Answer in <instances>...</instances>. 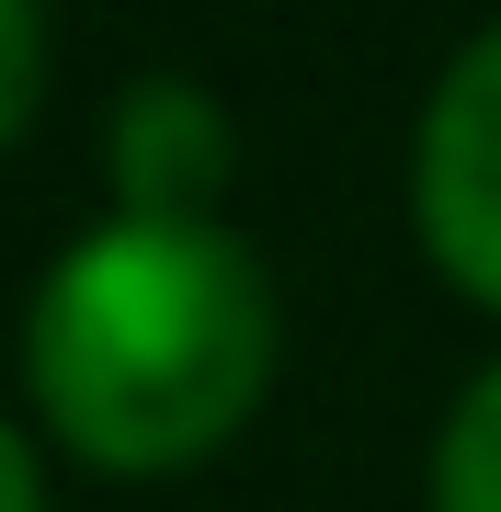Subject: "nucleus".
Instances as JSON below:
<instances>
[{
    "instance_id": "obj_1",
    "label": "nucleus",
    "mask_w": 501,
    "mask_h": 512,
    "mask_svg": "<svg viewBox=\"0 0 501 512\" xmlns=\"http://www.w3.org/2000/svg\"><path fill=\"white\" fill-rule=\"evenodd\" d=\"M274 285L217 217L80 228L23 308V376L46 421L103 467H183L262 399Z\"/></svg>"
},
{
    "instance_id": "obj_2",
    "label": "nucleus",
    "mask_w": 501,
    "mask_h": 512,
    "mask_svg": "<svg viewBox=\"0 0 501 512\" xmlns=\"http://www.w3.org/2000/svg\"><path fill=\"white\" fill-rule=\"evenodd\" d=\"M410 194H422V239L445 251V274L501 308V23L445 57V80L422 103Z\"/></svg>"
},
{
    "instance_id": "obj_3",
    "label": "nucleus",
    "mask_w": 501,
    "mask_h": 512,
    "mask_svg": "<svg viewBox=\"0 0 501 512\" xmlns=\"http://www.w3.org/2000/svg\"><path fill=\"white\" fill-rule=\"evenodd\" d=\"M103 160H114L126 217H205V194L228 183V114H217L205 80L149 69V80H126V92H114Z\"/></svg>"
},
{
    "instance_id": "obj_4",
    "label": "nucleus",
    "mask_w": 501,
    "mask_h": 512,
    "mask_svg": "<svg viewBox=\"0 0 501 512\" xmlns=\"http://www.w3.org/2000/svg\"><path fill=\"white\" fill-rule=\"evenodd\" d=\"M433 512H501V365L445 410V444H433Z\"/></svg>"
},
{
    "instance_id": "obj_5",
    "label": "nucleus",
    "mask_w": 501,
    "mask_h": 512,
    "mask_svg": "<svg viewBox=\"0 0 501 512\" xmlns=\"http://www.w3.org/2000/svg\"><path fill=\"white\" fill-rule=\"evenodd\" d=\"M35 80H46V23L23 12V0H0V137L23 126V103H35Z\"/></svg>"
},
{
    "instance_id": "obj_6",
    "label": "nucleus",
    "mask_w": 501,
    "mask_h": 512,
    "mask_svg": "<svg viewBox=\"0 0 501 512\" xmlns=\"http://www.w3.org/2000/svg\"><path fill=\"white\" fill-rule=\"evenodd\" d=\"M0 512H46V478H35V444L0 421Z\"/></svg>"
}]
</instances>
